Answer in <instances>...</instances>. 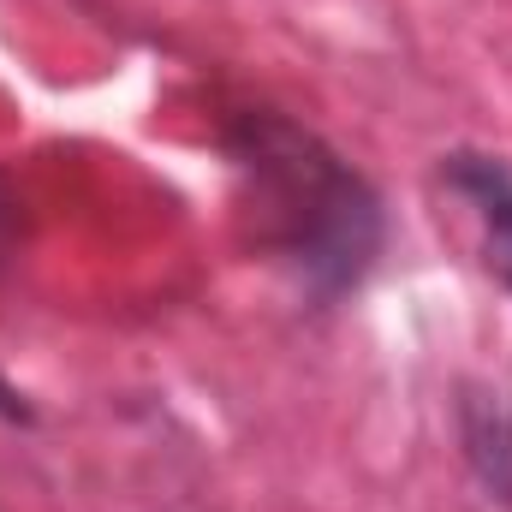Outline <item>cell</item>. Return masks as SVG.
<instances>
[{"label": "cell", "mask_w": 512, "mask_h": 512, "mask_svg": "<svg viewBox=\"0 0 512 512\" xmlns=\"http://www.w3.org/2000/svg\"><path fill=\"white\" fill-rule=\"evenodd\" d=\"M227 149L256 185L262 239L298 268L316 304H334L376 268L387 239L382 197L316 131L292 126L286 114H239Z\"/></svg>", "instance_id": "obj_1"}, {"label": "cell", "mask_w": 512, "mask_h": 512, "mask_svg": "<svg viewBox=\"0 0 512 512\" xmlns=\"http://www.w3.org/2000/svg\"><path fill=\"white\" fill-rule=\"evenodd\" d=\"M459 441H465V465L483 483L489 501L512 507V393L489 382L459 387Z\"/></svg>", "instance_id": "obj_2"}, {"label": "cell", "mask_w": 512, "mask_h": 512, "mask_svg": "<svg viewBox=\"0 0 512 512\" xmlns=\"http://www.w3.org/2000/svg\"><path fill=\"white\" fill-rule=\"evenodd\" d=\"M441 179L477 209L483 256H489V268L507 280V292H512V167L501 155H483V149H453L441 161Z\"/></svg>", "instance_id": "obj_3"}, {"label": "cell", "mask_w": 512, "mask_h": 512, "mask_svg": "<svg viewBox=\"0 0 512 512\" xmlns=\"http://www.w3.org/2000/svg\"><path fill=\"white\" fill-rule=\"evenodd\" d=\"M0 417H12V423H30V405H24V393H12L6 382H0Z\"/></svg>", "instance_id": "obj_4"}]
</instances>
